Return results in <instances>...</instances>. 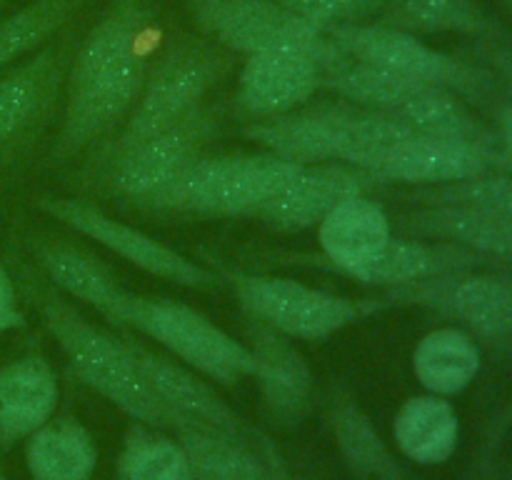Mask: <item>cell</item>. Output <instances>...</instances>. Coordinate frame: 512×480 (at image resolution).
<instances>
[{
  "label": "cell",
  "mask_w": 512,
  "mask_h": 480,
  "mask_svg": "<svg viewBox=\"0 0 512 480\" xmlns=\"http://www.w3.org/2000/svg\"><path fill=\"white\" fill-rule=\"evenodd\" d=\"M165 35L153 0H110L65 73L53 160L113 138L130 115Z\"/></svg>",
  "instance_id": "1"
},
{
  "label": "cell",
  "mask_w": 512,
  "mask_h": 480,
  "mask_svg": "<svg viewBox=\"0 0 512 480\" xmlns=\"http://www.w3.org/2000/svg\"><path fill=\"white\" fill-rule=\"evenodd\" d=\"M13 278L18 293H23L33 305L43 328L58 343L60 353L65 355L80 383L103 395L130 420L153 428H185L183 420L150 388L123 335L108 333L90 323L70 303L68 295L50 285L38 270L20 265Z\"/></svg>",
  "instance_id": "2"
},
{
  "label": "cell",
  "mask_w": 512,
  "mask_h": 480,
  "mask_svg": "<svg viewBox=\"0 0 512 480\" xmlns=\"http://www.w3.org/2000/svg\"><path fill=\"white\" fill-rule=\"evenodd\" d=\"M240 133L265 153L295 165L345 163L373 175L380 160L415 130L388 110L318 103L275 118L250 120Z\"/></svg>",
  "instance_id": "3"
},
{
  "label": "cell",
  "mask_w": 512,
  "mask_h": 480,
  "mask_svg": "<svg viewBox=\"0 0 512 480\" xmlns=\"http://www.w3.org/2000/svg\"><path fill=\"white\" fill-rule=\"evenodd\" d=\"M233 68L235 55L198 30H175L165 35L150 63L138 103L118 133L100 145L98 158H93L90 168H98L100 173L135 145L183 120L205 103L210 90L220 85Z\"/></svg>",
  "instance_id": "4"
},
{
  "label": "cell",
  "mask_w": 512,
  "mask_h": 480,
  "mask_svg": "<svg viewBox=\"0 0 512 480\" xmlns=\"http://www.w3.org/2000/svg\"><path fill=\"white\" fill-rule=\"evenodd\" d=\"M108 323L155 340L170 358L188 365L213 385L233 388L255 373V358L243 340H235L215 320L180 300L138 295L125 288Z\"/></svg>",
  "instance_id": "5"
},
{
  "label": "cell",
  "mask_w": 512,
  "mask_h": 480,
  "mask_svg": "<svg viewBox=\"0 0 512 480\" xmlns=\"http://www.w3.org/2000/svg\"><path fill=\"white\" fill-rule=\"evenodd\" d=\"M215 273L220 275L225 288L233 290L245 315L293 340L323 343L338 335L340 330L388 310L380 295L350 298V295L298 283L293 278L245 273L223 263H218Z\"/></svg>",
  "instance_id": "6"
},
{
  "label": "cell",
  "mask_w": 512,
  "mask_h": 480,
  "mask_svg": "<svg viewBox=\"0 0 512 480\" xmlns=\"http://www.w3.org/2000/svg\"><path fill=\"white\" fill-rule=\"evenodd\" d=\"M200 35L233 55L303 53L330 70L345 60L325 30L273 0H183Z\"/></svg>",
  "instance_id": "7"
},
{
  "label": "cell",
  "mask_w": 512,
  "mask_h": 480,
  "mask_svg": "<svg viewBox=\"0 0 512 480\" xmlns=\"http://www.w3.org/2000/svg\"><path fill=\"white\" fill-rule=\"evenodd\" d=\"M35 205L48 218L58 220L60 225L70 228L73 233L93 240L100 248L110 250L113 255L123 258L125 263L135 265V268L153 275V278L190 290L225 288L215 270L195 263L193 258L170 248L168 243L153 238L145 230L123 223V220H115L113 215L100 210L98 205L75 198H55V195L38 198Z\"/></svg>",
  "instance_id": "8"
},
{
  "label": "cell",
  "mask_w": 512,
  "mask_h": 480,
  "mask_svg": "<svg viewBox=\"0 0 512 480\" xmlns=\"http://www.w3.org/2000/svg\"><path fill=\"white\" fill-rule=\"evenodd\" d=\"M325 33L345 58L380 65L423 85L453 90L465 100H478L488 88V78L475 65L433 48L420 35L390 28L378 20L333 25Z\"/></svg>",
  "instance_id": "9"
},
{
  "label": "cell",
  "mask_w": 512,
  "mask_h": 480,
  "mask_svg": "<svg viewBox=\"0 0 512 480\" xmlns=\"http://www.w3.org/2000/svg\"><path fill=\"white\" fill-rule=\"evenodd\" d=\"M380 298L388 310L423 308L453 320L475 340L500 343L512 338V278L508 275L458 270L383 290Z\"/></svg>",
  "instance_id": "10"
},
{
  "label": "cell",
  "mask_w": 512,
  "mask_h": 480,
  "mask_svg": "<svg viewBox=\"0 0 512 480\" xmlns=\"http://www.w3.org/2000/svg\"><path fill=\"white\" fill-rule=\"evenodd\" d=\"M220 133V115L210 105H200L183 120L160 130L120 155L118 160L100 170L105 190L125 203L145 198L160 185L168 183L195 155L205 153Z\"/></svg>",
  "instance_id": "11"
},
{
  "label": "cell",
  "mask_w": 512,
  "mask_h": 480,
  "mask_svg": "<svg viewBox=\"0 0 512 480\" xmlns=\"http://www.w3.org/2000/svg\"><path fill=\"white\" fill-rule=\"evenodd\" d=\"M300 165L265 153H208L205 175L183 218L225 220L250 218L273 198Z\"/></svg>",
  "instance_id": "12"
},
{
  "label": "cell",
  "mask_w": 512,
  "mask_h": 480,
  "mask_svg": "<svg viewBox=\"0 0 512 480\" xmlns=\"http://www.w3.org/2000/svg\"><path fill=\"white\" fill-rule=\"evenodd\" d=\"M123 340L128 343L130 353L138 360L145 380L155 390L160 400L183 420L185 425H200V428L220 430V433L235 435L240 440L258 445L265 433H260L255 425L248 423V418L230 408L218 395L215 385L208 378L198 375L183 365L180 360H173L170 355L158 353L148 348L143 340L135 338L130 330H120Z\"/></svg>",
  "instance_id": "13"
},
{
  "label": "cell",
  "mask_w": 512,
  "mask_h": 480,
  "mask_svg": "<svg viewBox=\"0 0 512 480\" xmlns=\"http://www.w3.org/2000/svg\"><path fill=\"white\" fill-rule=\"evenodd\" d=\"M65 53L45 45L0 75V165L13 160L53 115L65 85Z\"/></svg>",
  "instance_id": "14"
},
{
  "label": "cell",
  "mask_w": 512,
  "mask_h": 480,
  "mask_svg": "<svg viewBox=\"0 0 512 480\" xmlns=\"http://www.w3.org/2000/svg\"><path fill=\"white\" fill-rule=\"evenodd\" d=\"M380 180L365 170L345 163L300 165L288 183L270 200H265L250 218L275 233H300L318 228L320 220L355 195H373Z\"/></svg>",
  "instance_id": "15"
},
{
  "label": "cell",
  "mask_w": 512,
  "mask_h": 480,
  "mask_svg": "<svg viewBox=\"0 0 512 480\" xmlns=\"http://www.w3.org/2000/svg\"><path fill=\"white\" fill-rule=\"evenodd\" d=\"M245 345L255 358V383L270 418L298 425L313 408L315 378L293 338L243 313Z\"/></svg>",
  "instance_id": "16"
},
{
  "label": "cell",
  "mask_w": 512,
  "mask_h": 480,
  "mask_svg": "<svg viewBox=\"0 0 512 480\" xmlns=\"http://www.w3.org/2000/svg\"><path fill=\"white\" fill-rule=\"evenodd\" d=\"M323 88V68L303 53L248 55L238 75V105L253 120L293 113Z\"/></svg>",
  "instance_id": "17"
},
{
  "label": "cell",
  "mask_w": 512,
  "mask_h": 480,
  "mask_svg": "<svg viewBox=\"0 0 512 480\" xmlns=\"http://www.w3.org/2000/svg\"><path fill=\"white\" fill-rule=\"evenodd\" d=\"M498 170L490 155L458 140L433 138V135H410L395 145L380 165L375 178L383 185L403 183L418 188L455 183V180L473 178V175Z\"/></svg>",
  "instance_id": "18"
},
{
  "label": "cell",
  "mask_w": 512,
  "mask_h": 480,
  "mask_svg": "<svg viewBox=\"0 0 512 480\" xmlns=\"http://www.w3.org/2000/svg\"><path fill=\"white\" fill-rule=\"evenodd\" d=\"M485 263H488V258L473 253V250L460 248V245L393 233L385 248L373 260L343 275L363 285L390 290L400 288V285L418 283V280L435 278V275L478 270Z\"/></svg>",
  "instance_id": "19"
},
{
  "label": "cell",
  "mask_w": 512,
  "mask_h": 480,
  "mask_svg": "<svg viewBox=\"0 0 512 480\" xmlns=\"http://www.w3.org/2000/svg\"><path fill=\"white\" fill-rule=\"evenodd\" d=\"M390 223L398 235L443 240L483 258L512 260V220L503 215L453 205H415L390 218Z\"/></svg>",
  "instance_id": "20"
},
{
  "label": "cell",
  "mask_w": 512,
  "mask_h": 480,
  "mask_svg": "<svg viewBox=\"0 0 512 480\" xmlns=\"http://www.w3.org/2000/svg\"><path fill=\"white\" fill-rule=\"evenodd\" d=\"M60 385L40 353H25L0 368V448H13L53 418Z\"/></svg>",
  "instance_id": "21"
},
{
  "label": "cell",
  "mask_w": 512,
  "mask_h": 480,
  "mask_svg": "<svg viewBox=\"0 0 512 480\" xmlns=\"http://www.w3.org/2000/svg\"><path fill=\"white\" fill-rule=\"evenodd\" d=\"M393 235V223L373 195H355L335 205L318 223V243L325 265L335 273L373 260Z\"/></svg>",
  "instance_id": "22"
},
{
  "label": "cell",
  "mask_w": 512,
  "mask_h": 480,
  "mask_svg": "<svg viewBox=\"0 0 512 480\" xmlns=\"http://www.w3.org/2000/svg\"><path fill=\"white\" fill-rule=\"evenodd\" d=\"M30 250H33L38 273L60 293L68 295L70 300L90 305L105 320L113 315L125 288L103 260L68 240L55 238H35Z\"/></svg>",
  "instance_id": "23"
},
{
  "label": "cell",
  "mask_w": 512,
  "mask_h": 480,
  "mask_svg": "<svg viewBox=\"0 0 512 480\" xmlns=\"http://www.w3.org/2000/svg\"><path fill=\"white\" fill-rule=\"evenodd\" d=\"M390 113L398 115L415 133L468 143L473 148L483 150L485 155H490L493 163L498 165V170H512V163L508 155H505L500 140L485 130V125L470 113L463 98L455 95L453 90L423 85L410 98H405L398 108L390 110Z\"/></svg>",
  "instance_id": "24"
},
{
  "label": "cell",
  "mask_w": 512,
  "mask_h": 480,
  "mask_svg": "<svg viewBox=\"0 0 512 480\" xmlns=\"http://www.w3.org/2000/svg\"><path fill=\"white\" fill-rule=\"evenodd\" d=\"M325 420L333 433L335 448L353 473L375 480H408L390 445L348 388L330 390L325 400Z\"/></svg>",
  "instance_id": "25"
},
{
  "label": "cell",
  "mask_w": 512,
  "mask_h": 480,
  "mask_svg": "<svg viewBox=\"0 0 512 480\" xmlns=\"http://www.w3.org/2000/svg\"><path fill=\"white\" fill-rule=\"evenodd\" d=\"M395 448L418 465H443L460 443V418L453 403L440 395H413L393 420Z\"/></svg>",
  "instance_id": "26"
},
{
  "label": "cell",
  "mask_w": 512,
  "mask_h": 480,
  "mask_svg": "<svg viewBox=\"0 0 512 480\" xmlns=\"http://www.w3.org/2000/svg\"><path fill=\"white\" fill-rule=\"evenodd\" d=\"M483 368L480 345L468 330L458 325H443L418 340L413 350L415 380L425 393L453 398L473 385Z\"/></svg>",
  "instance_id": "27"
},
{
  "label": "cell",
  "mask_w": 512,
  "mask_h": 480,
  "mask_svg": "<svg viewBox=\"0 0 512 480\" xmlns=\"http://www.w3.org/2000/svg\"><path fill=\"white\" fill-rule=\"evenodd\" d=\"M175 435L193 470V480H275L273 465L248 440L200 425H185Z\"/></svg>",
  "instance_id": "28"
},
{
  "label": "cell",
  "mask_w": 512,
  "mask_h": 480,
  "mask_svg": "<svg viewBox=\"0 0 512 480\" xmlns=\"http://www.w3.org/2000/svg\"><path fill=\"white\" fill-rule=\"evenodd\" d=\"M25 465L33 480H90L98 450L78 420L50 418L28 435Z\"/></svg>",
  "instance_id": "29"
},
{
  "label": "cell",
  "mask_w": 512,
  "mask_h": 480,
  "mask_svg": "<svg viewBox=\"0 0 512 480\" xmlns=\"http://www.w3.org/2000/svg\"><path fill=\"white\" fill-rule=\"evenodd\" d=\"M378 23L413 35H480L488 20L475 0H385Z\"/></svg>",
  "instance_id": "30"
},
{
  "label": "cell",
  "mask_w": 512,
  "mask_h": 480,
  "mask_svg": "<svg viewBox=\"0 0 512 480\" xmlns=\"http://www.w3.org/2000/svg\"><path fill=\"white\" fill-rule=\"evenodd\" d=\"M323 88L338 95L340 100L363 108L395 110L405 98L423 88V83L410 80L405 75L385 70L380 65L360 63V60L345 58L343 63L323 73Z\"/></svg>",
  "instance_id": "31"
},
{
  "label": "cell",
  "mask_w": 512,
  "mask_h": 480,
  "mask_svg": "<svg viewBox=\"0 0 512 480\" xmlns=\"http://www.w3.org/2000/svg\"><path fill=\"white\" fill-rule=\"evenodd\" d=\"M85 0H33L0 20V70L38 53Z\"/></svg>",
  "instance_id": "32"
},
{
  "label": "cell",
  "mask_w": 512,
  "mask_h": 480,
  "mask_svg": "<svg viewBox=\"0 0 512 480\" xmlns=\"http://www.w3.org/2000/svg\"><path fill=\"white\" fill-rule=\"evenodd\" d=\"M118 480H193V470L178 440L153 433L140 423L125 435Z\"/></svg>",
  "instance_id": "33"
},
{
  "label": "cell",
  "mask_w": 512,
  "mask_h": 480,
  "mask_svg": "<svg viewBox=\"0 0 512 480\" xmlns=\"http://www.w3.org/2000/svg\"><path fill=\"white\" fill-rule=\"evenodd\" d=\"M413 205H453V208H473L483 213L503 215L512 220V175L488 173L473 175V178L455 180V183L433 185V188H418L403 195Z\"/></svg>",
  "instance_id": "34"
},
{
  "label": "cell",
  "mask_w": 512,
  "mask_h": 480,
  "mask_svg": "<svg viewBox=\"0 0 512 480\" xmlns=\"http://www.w3.org/2000/svg\"><path fill=\"white\" fill-rule=\"evenodd\" d=\"M290 13L300 15L315 28L328 30L343 23H368L378 20L385 0H273Z\"/></svg>",
  "instance_id": "35"
},
{
  "label": "cell",
  "mask_w": 512,
  "mask_h": 480,
  "mask_svg": "<svg viewBox=\"0 0 512 480\" xmlns=\"http://www.w3.org/2000/svg\"><path fill=\"white\" fill-rule=\"evenodd\" d=\"M25 323H28V318L20 308L18 285H15L8 265L0 263V335L8 333V330L25 328Z\"/></svg>",
  "instance_id": "36"
},
{
  "label": "cell",
  "mask_w": 512,
  "mask_h": 480,
  "mask_svg": "<svg viewBox=\"0 0 512 480\" xmlns=\"http://www.w3.org/2000/svg\"><path fill=\"white\" fill-rule=\"evenodd\" d=\"M258 448H260V453H263L265 458H268V463L273 465L275 480H293V475H290L288 465L283 463V458H280L278 448H275L273 440H270L268 435H263V440H260V443H258Z\"/></svg>",
  "instance_id": "37"
},
{
  "label": "cell",
  "mask_w": 512,
  "mask_h": 480,
  "mask_svg": "<svg viewBox=\"0 0 512 480\" xmlns=\"http://www.w3.org/2000/svg\"><path fill=\"white\" fill-rule=\"evenodd\" d=\"M498 125H500V145H503L505 155L510 158L512 163V105H505L503 110L498 113Z\"/></svg>",
  "instance_id": "38"
},
{
  "label": "cell",
  "mask_w": 512,
  "mask_h": 480,
  "mask_svg": "<svg viewBox=\"0 0 512 480\" xmlns=\"http://www.w3.org/2000/svg\"><path fill=\"white\" fill-rule=\"evenodd\" d=\"M505 3H508V5H510V10H512V0H505Z\"/></svg>",
  "instance_id": "39"
},
{
  "label": "cell",
  "mask_w": 512,
  "mask_h": 480,
  "mask_svg": "<svg viewBox=\"0 0 512 480\" xmlns=\"http://www.w3.org/2000/svg\"><path fill=\"white\" fill-rule=\"evenodd\" d=\"M0 5H3V0H0Z\"/></svg>",
  "instance_id": "40"
}]
</instances>
